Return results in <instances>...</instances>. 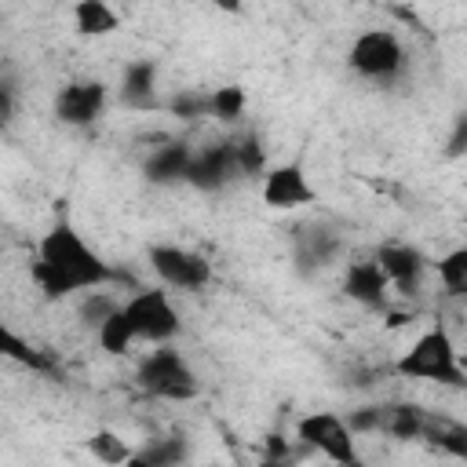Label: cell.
I'll return each instance as SVG.
<instances>
[{
  "label": "cell",
  "mask_w": 467,
  "mask_h": 467,
  "mask_svg": "<svg viewBox=\"0 0 467 467\" xmlns=\"http://www.w3.org/2000/svg\"><path fill=\"white\" fill-rule=\"evenodd\" d=\"M29 277L47 299H69V296H84V292H95V288L109 285L113 270L84 241V234L77 226L55 223L36 244Z\"/></svg>",
  "instance_id": "1"
},
{
  "label": "cell",
  "mask_w": 467,
  "mask_h": 467,
  "mask_svg": "<svg viewBox=\"0 0 467 467\" xmlns=\"http://www.w3.org/2000/svg\"><path fill=\"white\" fill-rule=\"evenodd\" d=\"M398 376L416 379V383H434V387H467V365L463 350L449 336L445 325H431L412 336V343L398 358Z\"/></svg>",
  "instance_id": "2"
},
{
  "label": "cell",
  "mask_w": 467,
  "mask_h": 467,
  "mask_svg": "<svg viewBox=\"0 0 467 467\" xmlns=\"http://www.w3.org/2000/svg\"><path fill=\"white\" fill-rule=\"evenodd\" d=\"M120 314H124L135 343H146V347L171 343L179 336V328H182V317H179V306H175V292L164 288V285L139 288L135 296L120 299Z\"/></svg>",
  "instance_id": "3"
},
{
  "label": "cell",
  "mask_w": 467,
  "mask_h": 467,
  "mask_svg": "<svg viewBox=\"0 0 467 467\" xmlns=\"http://www.w3.org/2000/svg\"><path fill=\"white\" fill-rule=\"evenodd\" d=\"M135 383L161 401H186L197 394V372L171 343H157L142 354L135 368Z\"/></svg>",
  "instance_id": "4"
},
{
  "label": "cell",
  "mask_w": 467,
  "mask_h": 467,
  "mask_svg": "<svg viewBox=\"0 0 467 467\" xmlns=\"http://www.w3.org/2000/svg\"><path fill=\"white\" fill-rule=\"evenodd\" d=\"M347 66L361 80L390 84L405 69V44H401V36L394 29H379V26L361 29L347 47Z\"/></svg>",
  "instance_id": "5"
},
{
  "label": "cell",
  "mask_w": 467,
  "mask_h": 467,
  "mask_svg": "<svg viewBox=\"0 0 467 467\" xmlns=\"http://www.w3.org/2000/svg\"><path fill=\"white\" fill-rule=\"evenodd\" d=\"M296 438L303 445H310L314 452H321L332 463H354L358 460V438H354V423L332 409H314L306 416L296 420Z\"/></svg>",
  "instance_id": "6"
},
{
  "label": "cell",
  "mask_w": 467,
  "mask_h": 467,
  "mask_svg": "<svg viewBox=\"0 0 467 467\" xmlns=\"http://www.w3.org/2000/svg\"><path fill=\"white\" fill-rule=\"evenodd\" d=\"M150 270L175 296H182V292H204L212 285V263L201 252L182 248V244H153L150 248Z\"/></svg>",
  "instance_id": "7"
},
{
  "label": "cell",
  "mask_w": 467,
  "mask_h": 467,
  "mask_svg": "<svg viewBox=\"0 0 467 467\" xmlns=\"http://www.w3.org/2000/svg\"><path fill=\"white\" fill-rule=\"evenodd\" d=\"M317 197L310 175L303 164L285 161V164H266V171L259 175V201L274 212H296L306 208Z\"/></svg>",
  "instance_id": "8"
},
{
  "label": "cell",
  "mask_w": 467,
  "mask_h": 467,
  "mask_svg": "<svg viewBox=\"0 0 467 467\" xmlns=\"http://www.w3.org/2000/svg\"><path fill=\"white\" fill-rule=\"evenodd\" d=\"M106 102H109V88L102 80H69L55 95V117H58V124L88 128L91 120L102 117Z\"/></svg>",
  "instance_id": "9"
},
{
  "label": "cell",
  "mask_w": 467,
  "mask_h": 467,
  "mask_svg": "<svg viewBox=\"0 0 467 467\" xmlns=\"http://www.w3.org/2000/svg\"><path fill=\"white\" fill-rule=\"evenodd\" d=\"M376 263H379V270L387 274L390 288H401L405 296L420 285V277H423V270H427L423 252L412 248V244H398V241L379 244V248H376Z\"/></svg>",
  "instance_id": "10"
},
{
  "label": "cell",
  "mask_w": 467,
  "mask_h": 467,
  "mask_svg": "<svg viewBox=\"0 0 467 467\" xmlns=\"http://www.w3.org/2000/svg\"><path fill=\"white\" fill-rule=\"evenodd\" d=\"M343 292H347L350 299L365 303V306L383 303V296L390 292V281H387V274L379 270L376 255H372V259L347 263V270H343Z\"/></svg>",
  "instance_id": "11"
},
{
  "label": "cell",
  "mask_w": 467,
  "mask_h": 467,
  "mask_svg": "<svg viewBox=\"0 0 467 467\" xmlns=\"http://www.w3.org/2000/svg\"><path fill=\"white\" fill-rule=\"evenodd\" d=\"M73 26H77V33L99 40V36H109L120 29V11L113 7V0H77Z\"/></svg>",
  "instance_id": "12"
},
{
  "label": "cell",
  "mask_w": 467,
  "mask_h": 467,
  "mask_svg": "<svg viewBox=\"0 0 467 467\" xmlns=\"http://www.w3.org/2000/svg\"><path fill=\"white\" fill-rule=\"evenodd\" d=\"M190 157H193V150H186L182 142H164V146H157V150L150 153V161H146V175L157 179V182L186 179V171H190Z\"/></svg>",
  "instance_id": "13"
},
{
  "label": "cell",
  "mask_w": 467,
  "mask_h": 467,
  "mask_svg": "<svg viewBox=\"0 0 467 467\" xmlns=\"http://www.w3.org/2000/svg\"><path fill=\"white\" fill-rule=\"evenodd\" d=\"M438 285L445 288V296H467V248H452L434 263Z\"/></svg>",
  "instance_id": "14"
},
{
  "label": "cell",
  "mask_w": 467,
  "mask_h": 467,
  "mask_svg": "<svg viewBox=\"0 0 467 467\" xmlns=\"http://www.w3.org/2000/svg\"><path fill=\"white\" fill-rule=\"evenodd\" d=\"M88 452H91L95 460H102V463H131V456H135V449L124 445V441H120L117 434H109V431L95 434V438L88 441Z\"/></svg>",
  "instance_id": "15"
},
{
  "label": "cell",
  "mask_w": 467,
  "mask_h": 467,
  "mask_svg": "<svg viewBox=\"0 0 467 467\" xmlns=\"http://www.w3.org/2000/svg\"><path fill=\"white\" fill-rule=\"evenodd\" d=\"M241 109H244V91H241V88L226 84V88L208 91V113H212V117L234 120V117H241Z\"/></svg>",
  "instance_id": "16"
},
{
  "label": "cell",
  "mask_w": 467,
  "mask_h": 467,
  "mask_svg": "<svg viewBox=\"0 0 467 467\" xmlns=\"http://www.w3.org/2000/svg\"><path fill=\"white\" fill-rule=\"evenodd\" d=\"M175 460H182V449L175 445V438L164 445H146L131 456V463H175Z\"/></svg>",
  "instance_id": "17"
},
{
  "label": "cell",
  "mask_w": 467,
  "mask_h": 467,
  "mask_svg": "<svg viewBox=\"0 0 467 467\" xmlns=\"http://www.w3.org/2000/svg\"><path fill=\"white\" fill-rule=\"evenodd\" d=\"M153 91V66L150 62H139L131 73H128V80H124V95L128 99H142V95H150Z\"/></svg>",
  "instance_id": "18"
},
{
  "label": "cell",
  "mask_w": 467,
  "mask_h": 467,
  "mask_svg": "<svg viewBox=\"0 0 467 467\" xmlns=\"http://www.w3.org/2000/svg\"><path fill=\"white\" fill-rule=\"evenodd\" d=\"M452 153H460V150H467V117H460V124H456V135H452Z\"/></svg>",
  "instance_id": "19"
},
{
  "label": "cell",
  "mask_w": 467,
  "mask_h": 467,
  "mask_svg": "<svg viewBox=\"0 0 467 467\" xmlns=\"http://www.w3.org/2000/svg\"><path fill=\"white\" fill-rule=\"evenodd\" d=\"M223 11H241V0H215Z\"/></svg>",
  "instance_id": "20"
}]
</instances>
